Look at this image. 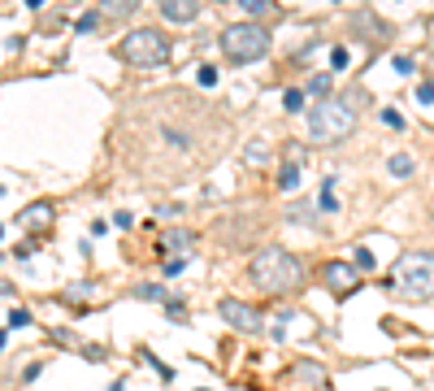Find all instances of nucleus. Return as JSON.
I'll list each match as a JSON object with an SVG mask.
<instances>
[{
	"label": "nucleus",
	"mask_w": 434,
	"mask_h": 391,
	"mask_svg": "<svg viewBox=\"0 0 434 391\" xmlns=\"http://www.w3.org/2000/svg\"><path fill=\"white\" fill-rule=\"evenodd\" d=\"M321 209H326V214H334V209H339V196H334V183L326 178V183H321V200H317Z\"/></svg>",
	"instance_id": "obj_13"
},
{
	"label": "nucleus",
	"mask_w": 434,
	"mask_h": 391,
	"mask_svg": "<svg viewBox=\"0 0 434 391\" xmlns=\"http://www.w3.org/2000/svg\"><path fill=\"white\" fill-rule=\"evenodd\" d=\"M217 313H221V322H230L239 335H261V309H252V304H244V300H235V296H226L217 304Z\"/></svg>",
	"instance_id": "obj_6"
},
{
	"label": "nucleus",
	"mask_w": 434,
	"mask_h": 391,
	"mask_svg": "<svg viewBox=\"0 0 434 391\" xmlns=\"http://www.w3.org/2000/svg\"><path fill=\"white\" fill-rule=\"evenodd\" d=\"M217 44H221V57L226 61L248 65V61H261L274 40H269V26H261V22H235V26L221 31Z\"/></svg>",
	"instance_id": "obj_4"
},
{
	"label": "nucleus",
	"mask_w": 434,
	"mask_h": 391,
	"mask_svg": "<svg viewBox=\"0 0 434 391\" xmlns=\"http://www.w3.org/2000/svg\"><path fill=\"white\" fill-rule=\"evenodd\" d=\"M395 291L408 296L413 304H426L434 300V252L413 248L395 261Z\"/></svg>",
	"instance_id": "obj_3"
},
{
	"label": "nucleus",
	"mask_w": 434,
	"mask_h": 391,
	"mask_svg": "<svg viewBox=\"0 0 434 391\" xmlns=\"http://www.w3.org/2000/svg\"><path fill=\"white\" fill-rule=\"evenodd\" d=\"M118 57L135 70H152V65H165L170 61V40L161 35L156 26H139L131 31L122 44H118Z\"/></svg>",
	"instance_id": "obj_5"
},
{
	"label": "nucleus",
	"mask_w": 434,
	"mask_h": 391,
	"mask_svg": "<svg viewBox=\"0 0 434 391\" xmlns=\"http://www.w3.org/2000/svg\"><path fill=\"white\" fill-rule=\"evenodd\" d=\"M252 283L269 291V296H287V291H296L304 283V266H300V257H291L287 248H261L252 257Z\"/></svg>",
	"instance_id": "obj_1"
},
{
	"label": "nucleus",
	"mask_w": 434,
	"mask_h": 391,
	"mask_svg": "<svg viewBox=\"0 0 434 391\" xmlns=\"http://www.w3.org/2000/svg\"><path fill=\"white\" fill-rule=\"evenodd\" d=\"M135 9H139V0H100V18H109V22H126Z\"/></svg>",
	"instance_id": "obj_10"
},
{
	"label": "nucleus",
	"mask_w": 434,
	"mask_h": 391,
	"mask_svg": "<svg viewBox=\"0 0 434 391\" xmlns=\"http://www.w3.org/2000/svg\"><path fill=\"white\" fill-rule=\"evenodd\" d=\"M0 348H5V331H0Z\"/></svg>",
	"instance_id": "obj_33"
},
{
	"label": "nucleus",
	"mask_w": 434,
	"mask_h": 391,
	"mask_svg": "<svg viewBox=\"0 0 434 391\" xmlns=\"http://www.w3.org/2000/svg\"><path fill=\"white\" fill-rule=\"evenodd\" d=\"M296 161H304V148H291V161L282 166V174H278V187H282V191H291V187L300 183V166H296Z\"/></svg>",
	"instance_id": "obj_11"
},
{
	"label": "nucleus",
	"mask_w": 434,
	"mask_h": 391,
	"mask_svg": "<svg viewBox=\"0 0 434 391\" xmlns=\"http://www.w3.org/2000/svg\"><path fill=\"white\" fill-rule=\"evenodd\" d=\"M96 26H100V13H83V18L74 22V31H78V35H91Z\"/></svg>",
	"instance_id": "obj_15"
},
{
	"label": "nucleus",
	"mask_w": 434,
	"mask_h": 391,
	"mask_svg": "<svg viewBox=\"0 0 434 391\" xmlns=\"http://www.w3.org/2000/svg\"><path fill=\"white\" fill-rule=\"evenodd\" d=\"M382 122H387L391 130H404L408 122H404V113H399V109H382Z\"/></svg>",
	"instance_id": "obj_17"
},
{
	"label": "nucleus",
	"mask_w": 434,
	"mask_h": 391,
	"mask_svg": "<svg viewBox=\"0 0 434 391\" xmlns=\"http://www.w3.org/2000/svg\"><path fill=\"white\" fill-rule=\"evenodd\" d=\"M300 370H304V383H313V387H321V383H326V379L317 374V365H300Z\"/></svg>",
	"instance_id": "obj_27"
},
{
	"label": "nucleus",
	"mask_w": 434,
	"mask_h": 391,
	"mask_svg": "<svg viewBox=\"0 0 434 391\" xmlns=\"http://www.w3.org/2000/svg\"><path fill=\"white\" fill-rule=\"evenodd\" d=\"M347 48H334V53H330V65H334V70H347Z\"/></svg>",
	"instance_id": "obj_26"
},
{
	"label": "nucleus",
	"mask_w": 434,
	"mask_h": 391,
	"mask_svg": "<svg viewBox=\"0 0 434 391\" xmlns=\"http://www.w3.org/2000/svg\"><path fill=\"white\" fill-rule=\"evenodd\" d=\"M161 13L165 22H191L200 13V0H161Z\"/></svg>",
	"instance_id": "obj_9"
},
{
	"label": "nucleus",
	"mask_w": 434,
	"mask_h": 391,
	"mask_svg": "<svg viewBox=\"0 0 434 391\" xmlns=\"http://www.w3.org/2000/svg\"><path fill=\"white\" fill-rule=\"evenodd\" d=\"M26 5H30V9H39V5H44V0H26Z\"/></svg>",
	"instance_id": "obj_32"
},
{
	"label": "nucleus",
	"mask_w": 434,
	"mask_h": 391,
	"mask_svg": "<svg viewBox=\"0 0 434 391\" xmlns=\"http://www.w3.org/2000/svg\"><path fill=\"white\" fill-rule=\"evenodd\" d=\"M200 391H204V387H200Z\"/></svg>",
	"instance_id": "obj_35"
},
{
	"label": "nucleus",
	"mask_w": 434,
	"mask_h": 391,
	"mask_svg": "<svg viewBox=\"0 0 434 391\" xmlns=\"http://www.w3.org/2000/svg\"><path fill=\"white\" fill-rule=\"evenodd\" d=\"M248 166H261V161H265V144H248Z\"/></svg>",
	"instance_id": "obj_24"
},
{
	"label": "nucleus",
	"mask_w": 434,
	"mask_h": 391,
	"mask_svg": "<svg viewBox=\"0 0 434 391\" xmlns=\"http://www.w3.org/2000/svg\"><path fill=\"white\" fill-rule=\"evenodd\" d=\"M417 101H422V105H434V87H430V83L417 87Z\"/></svg>",
	"instance_id": "obj_30"
},
{
	"label": "nucleus",
	"mask_w": 434,
	"mask_h": 391,
	"mask_svg": "<svg viewBox=\"0 0 434 391\" xmlns=\"http://www.w3.org/2000/svg\"><path fill=\"white\" fill-rule=\"evenodd\" d=\"M282 105L291 109V113H300V109H304V92H300V87H291V92L282 96Z\"/></svg>",
	"instance_id": "obj_18"
},
{
	"label": "nucleus",
	"mask_w": 434,
	"mask_h": 391,
	"mask_svg": "<svg viewBox=\"0 0 434 391\" xmlns=\"http://www.w3.org/2000/svg\"><path fill=\"white\" fill-rule=\"evenodd\" d=\"M291 222H304V226H309V222H313V214H309V209H291Z\"/></svg>",
	"instance_id": "obj_31"
},
{
	"label": "nucleus",
	"mask_w": 434,
	"mask_h": 391,
	"mask_svg": "<svg viewBox=\"0 0 434 391\" xmlns=\"http://www.w3.org/2000/svg\"><path fill=\"white\" fill-rule=\"evenodd\" d=\"M191 239H196V235H187V231H170V235H165V248H174V252H179V248H187Z\"/></svg>",
	"instance_id": "obj_16"
},
{
	"label": "nucleus",
	"mask_w": 434,
	"mask_h": 391,
	"mask_svg": "<svg viewBox=\"0 0 434 391\" xmlns=\"http://www.w3.org/2000/svg\"><path fill=\"white\" fill-rule=\"evenodd\" d=\"M78 296H91V283H74L66 291V304H78Z\"/></svg>",
	"instance_id": "obj_21"
},
{
	"label": "nucleus",
	"mask_w": 434,
	"mask_h": 391,
	"mask_svg": "<svg viewBox=\"0 0 434 391\" xmlns=\"http://www.w3.org/2000/svg\"><path fill=\"white\" fill-rule=\"evenodd\" d=\"M356 270H361V274H369V270H374V252H369L365 243L356 248Z\"/></svg>",
	"instance_id": "obj_19"
},
{
	"label": "nucleus",
	"mask_w": 434,
	"mask_h": 391,
	"mask_svg": "<svg viewBox=\"0 0 434 391\" xmlns=\"http://www.w3.org/2000/svg\"><path fill=\"white\" fill-rule=\"evenodd\" d=\"M417 65H413V57H395V74H413Z\"/></svg>",
	"instance_id": "obj_28"
},
{
	"label": "nucleus",
	"mask_w": 434,
	"mask_h": 391,
	"mask_svg": "<svg viewBox=\"0 0 434 391\" xmlns=\"http://www.w3.org/2000/svg\"><path fill=\"white\" fill-rule=\"evenodd\" d=\"M309 92H317V96H330V74H313Z\"/></svg>",
	"instance_id": "obj_20"
},
{
	"label": "nucleus",
	"mask_w": 434,
	"mask_h": 391,
	"mask_svg": "<svg viewBox=\"0 0 434 391\" xmlns=\"http://www.w3.org/2000/svg\"><path fill=\"white\" fill-rule=\"evenodd\" d=\"M321 283H326L334 296H352V291L361 287V270L347 266V261H326V266H321Z\"/></svg>",
	"instance_id": "obj_7"
},
{
	"label": "nucleus",
	"mask_w": 434,
	"mask_h": 391,
	"mask_svg": "<svg viewBox=\"0 0 434 391\" xmlns=\"http://www.w3.org/2000/svg\"><path fill=\"white\" fill-rule=\"evenodd\" d=\"M135 296H139V300H170L161 283H143V287H135Z\"/></svg>",
	"instance_id": "obj_14"
},
{
	"label": "nucleus",
	"mask_w": 434,
	"mask_h": 391,
	"mask_svg": "<svg viewBox=\"0 0 434 391\" xmlns=\"http://www.w3.org/2000/svg\"><path fill=\"white\" fill-rule=\"evenodd\" d=\"M356 130V105L339 96H321L309 109V144H343Z\"/></svg>",
	"instance_id": "obj_2"
},
{
	"label": "nucleus",
	"mask_w": 434,
	"mask_h": 391,
	"mask_svg": "<svg viewBox=\"0 0 434 391\" xmlns=\"http://www.w3.org/2000/svg\"><path fill=\"white\" fill-rule=\"evenodd\" d=\"M53 200H35V205H26L22 214H18V222L26 226V231H44V226H53Z\"/></svg>",
	"instance_id": "obj_8"
},
{
	"label": "nucleus",
	"mask_w": 434,
	"mask_h": 391,
	"mask_svg": "<svg viewBox=\"0 0 434 391\" xmlns=\"http://www.w3.org/2000/svg\"><path fill=\"white\" fill-rule=\"evenodd\" d=\"M387 170H391L395 178H408V174H413V157H404V153H395V157L387 161Z\"/></svg>",
	"instance_id": "obj_12"
},
{
	"label": "nucleus",
	"mask_w": 434,
	"mask_h": 391,
	"mask_svg": "<svg viewBox=\"0 0 434 391\" xmlns=\"http://www.w3.org/2000/svg\"><path fill=\"white\" fill-rule=\"evenodd\" d=\"M0 239H5V226H0Z\"/></svg>",
	"instance_id": "obj_34"
},
{
	"label": "nucleus",
	"mask_w": 434,
	"mask_h": 391,
	"mask_svg": "<svg viewBox=\"0 0 434 391\" xmlns=\"http://www.w3.org/2000/svg\"><path fill=\"white\" fill-rule=\"evenodd\" d=\"M183 266H187V261H183V257H170V261H165V266H161V274H165V279H174V274H183Z\"/></svg>",
	"instance_id": "obj_23"
},
{
	"label": "nucleus",
	"mask_w": 434,
	"mask_h": 391,
	"mask_svg": "<svg viewBox=\"0 0 434 391\" xmlns=\"http://www.w3.org/2000/svg\"><path fill=\"white\" fill-rule=\"evenodd\" d=\"M196 78H200V87H213V83H217V70H213V65H200Z\"/></svg>",
	"instance_id": "obj_25"
},
{
	"label": "nucleus",
	"mask_w": 434,
	"mask_h": 391,
	"mask_svg": "<svg viewBox=\"0 0 434 391\" xmlns=\"http://www.w3.org/2000/svg\"><path fill=\"white\" fill-rule=\"evenodd\" d=\"M26 322H30L26 309H13V313H9V326H26Z\"/></svg>",
	"instance_id": "obj_29"
},
{
	"label": "nucleus",
	"mask_w": 434,
	"mask_h": 391,
	"mask_svg": "<svg viewBox=\"0 0 434 391\" xmlns=\"http://www.w3.org/2000/svg\"><path fill=\"white\" fill-rule=\"evenodd\" d=\"M248 13H274V0H244Z\"/></svg>",
	"instance_id": "obj_22"
}]
</instances>
